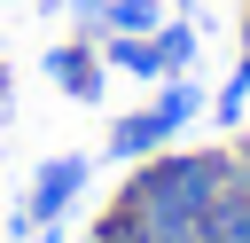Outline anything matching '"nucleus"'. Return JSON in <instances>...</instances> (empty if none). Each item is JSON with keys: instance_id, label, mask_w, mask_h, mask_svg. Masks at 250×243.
<instances>
[{"instance_id": "nucleus-1", "label": "nucleus", "mask_w": 250, "mask_h": 243, "mask_svg": "<svg viewBox=\"0 0 250 243\" xmlns=\"http://www.w3.org/2000/svg\"><path fill=\"white\" fill-rule=\"evenodd\" d=\"M195 110H203V94L188 86V71H180V78H156V102H148V110H125V118L109 125V157H117V165H141V157L172 149V133H180Z\"/></svg>"}, {"instance_id": "nucleus-2", "label": "nucleus", "mask_w": 250, "mask_h": 243, "mask_svg": "<svg viewBox=\"0 0 250 243\" xmlns=\"http://www.w3.org/2000/svg\"><path fill=\"white\" fill-rule=\"evenodd\" d=\"M86 172H94V157H47V165H39V180H31V196L16 204V219H8V235H31V227H47V219H62V212L78 204V188H86Z\"/></svg>"}, {"instance_id": "nucleus-3", "label": "nucleus", "mask_w": 250, "mask_h": 243, "mask_svg": "<svg viewBox=\"0 0 250 243\" xmlns=\"http://www.w3.org/2000/svg\"><path fill=\"white\" fill-rule=\"evenodd\" d=\"M47 78H55L70 102H102V78H109L102 39H62V47H47Z\"/></svg>"}, {"instance_id": "nucleus-4", "label": "nucleus", "mask_w": 250, "mask_h": 243, "mask_svg": "<svg viewBox=\"0 0 250 243\" xmlns=\"http://www.w3.org/2000/svg\"><path fill=\"white\" fill-rule=\"evenodd\" d=\"M195 243H250V188L242 180L211 196V212L195 219Z\"/></svg>"}, {"instance_id": "nucleus-5", "label": "nucleus", "mask_w": 250, "mask_h": 243, "mask_svg": "<svg viewBox=\"0 0 250 243\" xmlns=\"http://www.w3.org/2000/svg\"><path fill=\"white\" fill-rule=\"evenodd\" d=\"M102 63H109V71H125V78H164V55H156V39H148V31H141V39L109 31V39H102Z\"/></svg>"}, {"instance_id": "nucleus-6", "label": "nucleus", "mask_w": 250, "mask_h": 243, "mask_svg": "<svg viewBox=\"0 0 250 243\" xmlns=\"http://www.w3.org/2000/svg\"><path fill=\"white\" fill-rule=\"evenodd\" d=\"M86 24H94L102 39H109V31H125V39H141V31H156V24H164V8H156V0H102V8L86 16Z\"/></svg>"}, {"instance_id": "nucleus-7", "label": "nucleus", "mask_w": 250, "mask_h": 243, "mask_svg": "<svg viewBox=\"0 0 250 243\" xmlns=\"http://www.w3.org/2000/svg\"><path fill=\"white\" fill-rule=\"evenodd\" d=\"M148 39H156V55H164V78H180V71L195 63V24H156Z\"/></svg>"}, {"instance_id": "nucleus-8", "label": "nucleus", "mask_w": 250, "mask_h": 243, "mask_svg": "<svg viewBox=\"0 0 250 243\" xmlns=\"http://www.w3.org/2000/svg\"><path fill=\"white\" fill-rule=\"evenodd\" d=\"M242 102H250V55H242V63H234V78L219 86V102H211V118H219V125H242Z\"/></svg>"}, {"instance_id": "nucleus-9", "label": "nucleus", "mask_w": 250, "mask_h": 243, "mask_svg": "<svg viewBox=\"0 0 250 243\" xmlns=\"http://www.w3.org/2000/svg\"><path fill=\"white\" fill-rule=\"evenodd\" d=\"M16 243H62V219H47V227H31V235H16Z\"/></svg>"}, {"instance_id": "nucleus-10", "label": "nucleus", "mask_w": 250, "mask_h": 243, "mask_svg": "<svg viewBox=\"0 0 250 243\" xmlns=\"http://www.w3.org/2000/svg\"><path fill=\"white\" fill-rule=\"evenodd\" d=\"M62 8H78V16H94V8H102V0H62Z\"/></svg>"}, {"instance_id": "nucleus-11", "label": "nucleus", "mask_w": 250, "mask_h": 243, "mask_svg": "<svg viewBox=\"0 0 250 243\" xmlns=\"http://www.w3.org/2000/svg\"><path fill=\"white\" fill-rule=\"evenodd\" d=\"M234 165H242V172H250V141H242V149H234Z\"/></svg>"}, {"instance_id": "nucleus-12", "label": "nucleus", "mask_w": 250, "mask_h": 243, "mask_svg": "<svg viewBox=\"0 0 250 243\" xmlns=\"http://www.w3.org/2000/svg\"><path fill=\"white\" fill-rule=\"evenodd\" d=\"M242 55H250V8H242Z\"/></svg>"}, {"instance_id": "nucleus-13", "label": "nucleus", "mask_w": 250, "mask_h": 243, "mask_svg": "<svg viewBox=\"0 0 250 243\" xmlns=\"http://www.w3.org/2000/svg\"><path fill=\"white\" fill-rule=\"evenodd\" d=\"M0 110H8V71H0Z\"/></svg>"}, {"instance_id": "nucleus-14", "label": "nucleus", "mask_w": 250, "mask_h": 243, "mask_svg": "<svg viewBox=\"0 0 250 243\" xmlns=\"http://www.w3.org/2000/svg\"><path fill=\"white\" fill-rule=\"evenodd\" d=\"M242 188H250V172H242Z\"/></svg>"}]
</instances>
